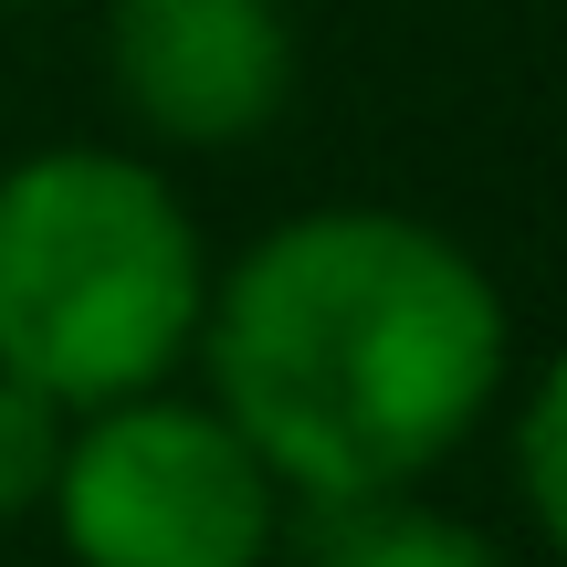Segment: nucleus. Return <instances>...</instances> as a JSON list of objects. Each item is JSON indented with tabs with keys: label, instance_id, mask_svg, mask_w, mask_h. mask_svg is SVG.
Instances as JSON below:
<instances>
[{
	"label": "nucleus",
	"instance_id": "nucleus-2",
	"mask_svg": "<svg viewBox=\"0 0 567 567\" xmlns=\"http://www.w3.org/2000/svg\"><path fill=\"white\" fill-rule=\"evenodd\" d=\"M210 243L158 158L63 137L0 168V368L95 410L189 368Z\"/></svg>",
	"mask_w": 567,
	"mask_h": 567
},
{
	"label": "nucleus",
	"instance_id": "nucleus-7",
	"mask_svg": "<svg viewBox=\"0 0 567 567\" xmlns=\"http://www.w3.org/2000/svg\"><path fill=\"white\" fill-rule=\"evenodd\" d=\"M63 431H74V410H63V400H42L32 379H11V368H0V526H21V515H42V505H53Z\"/></svg>",
	"mask_w": 567,
	"mask_h": 567
},
{
	"label": "nucleus",
	"instance_id": "nucleus-3",
	"mask_svg": "<svg viewBox=\"0 0 567 567\" xmlns=\"http://www.w3.org/2000/svg\"><path fill=\"white\" fill-rule=\"evenodd\" d=\"M42 515L74 567H274L284 484L210 389L158 379L74 410Z\"/></svg>",
	"mask_w": 567,
	"mask_h": 567
},
{
	"label": "nucleus",
	"instance_id": "nucleus-6",
	"mask_svg": "<svg viewBox=\"0 0 567 567\" xmlns=\"http://www.w3.org/2000/svg\"><path fill=\"white\" fill-rule=\"evenodd\" d=\"M515 505L567 557V347L526 379V400H515Z\"/></svg>",
	"mask_w": 567,
	"mask_h": 567
},
{
	"label": "nucleus",
	"instance_id": "nucleus-5",
	"mask_svg": "<svg viewBox=\"0 0 567 567\" xmlns=\"http://www.w3.org/2000/svg\"><path fill=\"white\" fill-rule=\"evenodd\" d=\"M316 567H515L484 526L421 505L410 494H368V505H316Z\"/></svg>",
	"mask_w": 567,
	"mask_h": 567
},
{
	"label": "nucleus",
	"instance_id": "nucleus-4",
	"mask_svg": "<svg viewBox=\"0 0 567 567\" xmlns=\"http://www.w3.org/2000/svg\"><path fill=\"white\" fill-rule=\"evenodd\" d=\"M295 11L284 0H105V84L137 137L221 158L295 105Z\"/></svg>",
	"mask_w": 567,
	"mask_h": 567
},
{
	"label": "nucleus",
	"instance_id": "nucleus-1",
	"mask_svg": "<svg viewBox=\"0 0 567 567\" xmlns=\"http://www.w3.org/2000/svg\"><path fill=\"white\" fill-rule=\"evenodd\" d=\"M189 358L284 505L316 515L431 484L494 421L515 379V305L442 221L337 200L210 264Z\"/></svg>",
	"mask_w": 567,
	"mask_h": 567
}]
</instances>
